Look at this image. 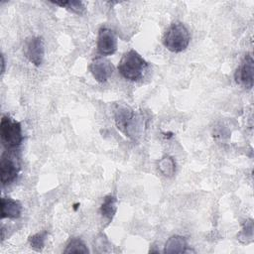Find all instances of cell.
Instances as JSON below:
<instances>
[{"mask_svg": "<svg viewBox=\"0 0 254 254\" xmlns=\"http://www.w3.org/2000/svg\"><path fill=\"white\" fill-rule=\"evenodd\" d=\"M113 114L118 130L125 136L135 140L141 135L144 126L143 117L136 114L130 106L117 103L114 106Z\"/></svg>", "mask_w": 254, "mask_h": 254, "instance_id": "6da1fadb", "label": "cell"}, {"mask_svg": "<svg viewBox=\"0 0 254 254\" xmlns=\"http://www.w3.org/2000/svg\"><path fill=\"white\" fill-rule=\"evenodd\" d=\"M147 67V62L135 50L126 52L118 64V70L121 75L131 81L141 79Z\"/></svg>", "mask_w": 254, "mask_h": 254, "instance_id": "7a4b0ae2", "label": "cell"}, {"mask_svg": "<svg viewBox=\"0 0 254 254\" xmlns=\"http://www.w3.org/2000/svg\"><path fill=\"white\" fill-rule=\"evenodd\" d=\"M190 41V36L187 27L181 22L173 23L163 37V44L166 49L173 53L185 51Z\"/></svg>", "mask_w": 254, "mask_h": 254, "instance_id": "3957f363", "label": "cell"}, {"mask_svg": "<svg viewBox=\"0 0 254 254\" xmlns=\"http://www.w3.org/2000/svg\"><path fill=\"white\" fill-rule=\"evenodd\" d=\"M0 137L6 150L16 151L23 141L20 122L8 115H4L0 122Z\"/></svg>", "mask_w": 254, "mask_h": 254, "instance_id": "277c9868", "label": "cell"}, {"mask_svg": "<svg viewBox=\"0 0 254 254\" xmlns=\"http://www.w3.org/2000/svg\"><path fill=\"white\" fill-rule=\"evenodd\" d=\"M20 165L15 156V151L4 152L0 161V175L1 183L3 186L13 183L19 174Z\"/></svg>", "mask_w": 254, "mask_h": 254, "instance_id": "5b68a950", "label": "cell"}, {"mask_svg": "<svg viewBox=\"0 0 254 254\" xmlns=\"http://www.w3.org/2000/svg\"><path fill=\"white\" fill-rule=\"evenodd\" d=\"M236 83L245 88H252L254 80V60L250 54H247L234 73Z\"/></svg>", "mask_w": 254, "mask_h": 254, "instance_id": "8992f818", "label": "cell"}, {"mask_svg": "<svg viewBox=\"0 0 254 254\" xmlns=\"http://www.w3.org/2000/svg\"><path fill=\"white\" fill-rule=\"evenodd\" d=\"M23 52L30 63L36 66L41 65L45 56L43 39L41 37L28 38L24 44Z\"/></svg>", "mask_w": 254, "mask_h": 254, "instance_id": "52a82bcc", "label": "cell"}, {"mask_svg": "<svg viewBox=\"0 0 254 254\" xmlns=\"http://www.w3.org/2000/svg\"><path fill=\"white\" fill-rule=\"evenodd\" d=\"M117 50V38L114 32L106 27H102L98 31L97 51L103 56L113 55Z\"/></svg>", "mask_w": 254, "mask_h": 254, "instance_id": "ba28073f", "label": "cell"}, {"mask_svg": "<svg viewBox=\"0 0 254 254\" xmlns=\"http://www.w3.org/2000/svg\"><path fill=\"white\" fill-rule=\"evenodd\" d=\"M113 64L111 62L103 57L94 59L89 64V70L94 79L100 83L107 81L113 73Z\"/></svg>", "mask_w": 254, "mask_h": 254, "instance_id": "9c48e42d", "label": "cell"}, {"mask_svg": "<svg viewBox=\"0 0 254 254\" xmlns=\"http://www.w3.org/2000/svg\"><path fill=\"white\" fill-rule=\"evenodd\" d=\"M22 213V204L19 200L2 197L1 198V217L2 218H18Z\"/></svg>", "mask_w": 254, "mask_h": 254, "instance_id": "30bf717a", "label": "cell"}, {"mask_svg": "<svg viewBox=\"0 0 254 254\" xmlns=\"http://www.w3.org/2000/svg\"><path fill=\"white\" fill-rule=\"evenodd\" d=\"M188 251V242L185 237L180 235L171 236L165 243L164 253L176 254V253H185Z\"/></svg>", "mask_w": 254, "mask_h": 254, "instance_id": "8fae6325", "label": "cell"}, {"mask_svg": "<svg viewBox=\"0 0 254 254\" xmlns=\"http://www.w3.org/2000/svg\"><path fill=\"white\" fill-rule=\"evenodd\" d=\"M117 210V198L113 194H108L104 197L100 206V213L102 217L109 223L114 217Z\"/></svg>", "mask_w": 254, "mask_h": 254, "instance_id": "7c38bea8", "label": "cell"}, {"mask_svg": "<svg viewBox=\"0 0 254 254\" xmlns=\"http://www.w3.org/2000/svg\"><path fill=\"white\" fill-rule=\"evenodd\" d=\"M158 167L160 172L166 177H172L176 172V164L171 156L163 157L159 161Z\"/></svg>", "mask_w": 254, "mask_h": 254, "instance_id": "4fadbf2b", "label": "cell"}, {"mask_svg": "<svg viewBox=\"0 0 254 254\" xmlns=\"http://www.w3.org/2000/svg\"><path fill=\"white\" fill-rule=\"evenodd\" d=\"M253 234H254V227H253V221L252 219H248L245 221L242 230L238 234V240L242 243H249L253 240Z\"/></svg>", "mask_w": 254, "mask_h": 254, "instance_id": "5bb4252c", "label": "cell"}, {"mask_svg": "<svg viewBox=\"0 0 254 254\" xmlns=\"http://www.w3.org/2000/svg\"><path fill=\"white\" fill-rule=\"evenodd\" d=\"M64 253H88L84 242L79 238H71L64 251Z\"/></svg>", "mask_w": 254, "mask_h": 254, "instance_id": "9a60e30c", "label": "cell"}, {"mask_svg": "<svg viewBox=\"0 0 254 254\" xmlns=\"http://www.w3.org/2000/svg\"><path fill=\"white\" fill-rule=\"evenodd\" d=\"M56 5H59L61 7L65 8L66 10L78 14V15H82L85 12V7L83 5V3L81 1H62V2H53Z\"/></svg>", "mask_w": 254, "mask_h": 254, "instance_id": "2e32d148", "label": "cell"}, {"mask_svg": "<svg viewBox=\"0 0 254 254\" xmlns=\"http://www.w3.org/2000/svg\"><path fill=\"white\" fill-rule=\"evenodd\" d=\"M46 236H47V232H39L30 236L29 243L31 247L36 251H41L45 245Z\"/></svg>", "mask_w": 254, "mask_h": 254, "instance_id": "e0dca14e", "label": "cell"}, {"mask_svg": "<svg viewBox=\"0 0 254 254\" xmlns=\"http://www.w3.org/2000/svg\"><path fill=\"white\" fill-rule=\"evenodd\" d=\"M1 64H2V73L4 72V70H5V61H4V57H3V55H1Z\"/></svg>", "mask_w": 254, "mask_h": 254, "instance_id": "ac0fdd59", "label": "cell"}]
</instances>
